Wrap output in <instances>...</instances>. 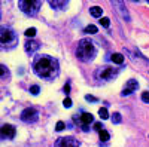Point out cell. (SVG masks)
<instances>
[{
  "label": "cell",
  "instance_id": "6da1fadb",
  "mask_svg": "<svg viewBox=\"0 0 149 147\" xmlns=\"http://www.w3.org/2000/svg\"><path fill=\"white\" fill-rule=\"evenodd\" d=\"M33 70L39 77L42 79H54L58 75V61L54 57L49 55H39L34 58L33 63Z\"/></svg>",
  "mask_w": 149,
  "mask_h": 147
},
{
  "label": "cell",
  "instance_id": "7a4b0ae2",
  "mask_svg": "<svg viewBox=\"0 0 149 147\" xmlns=\"http://www.w3.org/2000/svg\"><path fill=\"white\" fill-rule=\"evenodd\" d=\"M97 55V48L95 45L90 40V39H82L78 43V51H76V57L84 61V63H90L94 59V57Z\"/></svg>",
  "mask_w": 149,
  "mask_h": 147
},
{
  "label": "cell",
  "instance_id": "3957f363",
  "mask_svg": "<svg viewBox=\"0 0 149 147\" xmlns=\"http://www.w3.org/2000/svg\"><path fill=\"white\" fill-rule=\"evenodd\" d=\"M18 42V36L14 30L8 27H0V46L3 48H12Z\"/></svg>",
  "mask_w": 149,
  "mask_h": 147
},
{
  "label": "cell",
  "instance_id": "277c9868",
  "mask_svg": "<svg viewBox=\"0 0 149 147\" xmlns=\"http://www.w3.org/2000/svg\"><path fill=\"white\" fill-rule=\"evenodd\" d=\"M18 5H19V9L24 12V14L30 15V17L37 15V12H39L40 8H42L40 0H21Z\"/></svg>",
  "mask_w": 149,
  "mask_h": 147
},
{
  "label": "cell",
  "instance_id": "5b68a950",
  "mask_svg": "<svg viewBox=\"0 0 149 147\" xmlns=\"http://www.w3.org/2000/svg\"><path fill=\"white\" fill-rule=\"evenodd\" d=\"M118 75V70L113 67H100L95 71V77L98 80H110Z\"/></svg>",
  "mask_w": 149,
  "mask_h": 147
},
{
  "label": "cell",
  "instance_id": "8992f818",
  "mask_svg": "<svg viewBox=\"0 0 149 147\" xmlns=\"http://www.w3.org/2000/svg\"><path fill=\"white\" fill-rule=\"evenodd\" d=\"M37 119H39V113H37V110L33 108V107H27L22 110L21 113V120L26 122V124H33V122H36Z\"/></svg>",
  "mask_w": 149,
  "mask_h": 147
},
{
  "label": "cell",
  "instance_id": "52a82bcc",
  "mask_svg": "<svg viewBox=\"0 0 149 147\" xmlns=\"http://www.w3.org/2000/svg\"><path fill=\"white\" fill-rule=\"evenodd\" d=\"M55 147H79V141L73 137H61L55 141Z\"/></svg>",
  "mask_w": 149,
  "mask_h": 147
},
{
  "label": "cell",
  "instance_id": "ba28073f",
  "mask_svg": "<svg viewBox=\"0 0 149 147\" xmlns=\"http://www.w3.org/2000/svg\"><path fill=\"white\" fill-rule=\"evenodd\" d=\"M0 135H2L3 138L12 140V138L17 135V129L12 126V125H9V124H5L2 128H0Z\"/></svg>",
  "mask_w": 149,
  "mask_h": 147
},
{
  "label": "cell",
  "instance_id": "9c48e42d",
  "mask_svg": "<svg viewBox=\"0 0 149 147\" xmlns=\"http://www.w3.org/2000/svg\"><path fill=\"white\" fill-rule=\"evenodd\" d=\"M94 120V116L91 115V113H82L81 116H79V122H81V125H82V129L86 132V131H90V128H88V125L91 124V122Z\"/></svg>",
  "mask_w": 149,
  "mask_h": 147
},
{
  "label": "cell",
  "instance_id": "30bf717a",
  "mask_svg": "<svg viewBox=\"0 0 149 147\" xmlns=\"http://www.w3.org/2000/svg\"><path fill=\"white\" fill-rule=\"evenodd\" d=\"M137 88H139V83H137V80L130 79V80L127 82V85H125V88H124V91H122V97L133 94V92H134L136 89H137Z\"/></svg>",
  "mask_w": 149,
  "mask_h": 147
},
{
  "label": "cell",
  "instance_id": "8fae6325",
  "mask_svg": "<svg viewBox=\"0 0 149 147\" xmlns=\"http://www.w3.org/2000/svg\"><path fill=\"white\" fill-rule=\"evenodd\" d=\"M113 6L115 8H118L116 10L121 14V17L125 19V21H130V15H128V10H127V8H125V5H124L122 2H113Z\"/></svg>",
  "mask_w": 149,
  "mask_h": 147
},
{
  "label": "cell",
  "instance_id": "7c38bea8",
  "mask_svg": "<svg viewBox=\"0 0 149 147\" xmlns=\"http://www.w3.org/2000/svg\"><path fill=\"white\" fill-rule=\"evenodd\" d=\"M39 48H40V45H39V42H36V40H27L26 45H24V49H26L27 52H30V54L37 51Z\"/></svg>",
  "mask_w": 149,
  "mask_h": 147
},
{
  "label": "cell",
  "instance_id": "4fadbf2b",
  "mask_svg": "<svg viewBox=\"0 0 149 147\" xmlns=\"http://www.w3.org/2000/svg\"><path fill=\"white\" fill-rule=\"evenodd\" d=\"M49 5H51V8H54V9H64L67 6V2H63V0H51Z\"/></svg>",
  "mask_w": 149,
  "mask_h": 147
},
{
  "label": "cell",
  "instance_id": "5bb4252c",
  "mask_svg": "<svg viewBox=\"0 0 149 147\" xmlns=\"http://www.w3.org/2000/svg\"><path fill=\"white\" fill-rule=\"evenodd\" d=\"M90 14H91V17H94V18H102L103 9H102L100 6H93V8H90Z\"/></svg>",
  "mask_w": 149,
  "mask_h": 147
},
{
  "label": "cell",
  "instance_id": "9a60e30c",
  "mask_svg": "<svg viewBox=\"0 0 149 147\" xmlns=\"http://www.w3.org/2000/svg\"><path fill=\"white\" fill-rule=\"evenodd\" d=\"M110 59L113 61L115 64H119V66H121V64L124 63V55H122V54H113V55L110 57Z\"/></svg>",
  "mask_w": 149,
  "mask_h": 147
},
{
  "label": "cell",
  "instance_id": "2e32d148",
  "mask_svg": "<svg viewBox=\"0 0 149 147\" xmlns=\"http://www.w3.org/2000/svg\"><path fill=\"white\" fill-rule=\"evenodd\" d=\"M84 33H86V34H95V33H97V27L93 26V24H90V26H86V27H85Z\"/></svg>",
  "mask_w": 149,
  "mask_h": 147
},
{
  "label": "cell",
  "instance_id": "e0dca14e",
  "mask_svg": "<svg viewBox=\"0 0 149 147\" xmlns=\"http://www.w3.org/2000/svg\"><path fill=\"white\" fill-rule=\"evenodd\" d=\"M98 135H100V140H102L103 143H106V141H107V140L110 138V135H109V132H107V131H104V129H103V131H100V132H98Z\"/></svg>",
  "mask_w": 149,
  "mask_h": 147
},
{
  "label": "cell",
  "instance_id": "ac0fdd59",
  "mask_svg": "<svg viewBox=\"0 0 149 147\" xmlns=\"http://www.w3.org/2000/svg\"><path fill=\"white\" fill-rule=\"evenodd\" d=\"M9 76V70L6 68V66L0 64V77H8Z\"/></svg>",
  "mask_w": 149,
  "mask_h": 147
},
{
  "label": "cell",
  "instance_id": "d6986e66",
  "mask_svg": "<svg viewBox=\"0 0 149 147\" xmlns=\"http://www.w3.org/2000/svg\"><path fill=\"white\" fill-rule=\"evenodd\" d=\"M98 115H100V117L104 120V119H107L109 117V113H107V108L106 107H102L100 110H98Z\"/></svg>",
  "mask_w": 149,
  "mask_h": 147
},
{
  "label": "cell",
  "instance_id": "ffe728a7",
  "mask_svg": "<svg viewBox=\"0 0 149 147\" xmlns=\"http://www.w3.org/2000/svg\"><path fill=\"white\" fill-rule=\"evenodd\" d=\"M122 119H121V115L119 113H113L112 115V124H119Z\"/></svg>",
  "mask_w": 149,
  "mask_h": 147
},
{
  "label": "cell",
  "instance_id": "44dd1931",
  "mask_svg": "<svg viewBox=\"0 0 149 147\" xmlns=\"http://www.w3.org/2000/svg\"><path fill=\"white\" fill-rule=\"evenodd\" d=\"M34 34H36V28L34 27L26 30V36H27V37H34Z\"/></svg>",
  "mask_w": 149,
  "mask_h": 147
},
{
  "label": "cell",
  "instance_id": "7402d4cb",
  "mask_svg": "<svg viewBox=\"0 0 149 147\" xmlns=\"http://www.w3.org/2000/svg\"><path fill=\"white\" fill-rule=\"evenodd\" d=\"M39 91H40V88L37 86V85H33V86L30 88V92H31L33 95H37V94H39Z\"/></svg>",
  "mask_w": 149,
  "mask_h": 147
},
{
  "label": "cell",
  "instance_id": "603a6c76",
  "mask_svg": "<svg viewBox=\"0 0 149 147\" xmlns=\"http://www.w3.org/2000/svg\"><path fill=\"white\" fill-rule=\"evenodd\" d=\"M64 128H66L64 122H61V120H60V122H57V125H55V129H57V131H63Z\"/></svg>",
  "mask_w": 149,
  "mask_h": 147
},
{
  "label": "cell",
  "instance_id": "cb8c5ba5",
  "mask_svg": "<svg viewBox=\"0 0 149 147\" xmlns=\"http://www.w3.org/2000/svg\"><path fill=\"white\" fill-rule=\"evenodd\" d=\"M100 24H102L103 27H109V24H110V19L104 17V18H102V19H100Z\"/></svg>",
  "mask_w": 149,
  "mask_h": 147
},
{
  "label": "cell",
  "instance_id": "d4e9b609",
  "mask_svg": "<svg viewBox=\"0 0 149 147\" xmlns=\"http://www.w3.org/2000/svg\"><path fill=\"white\" fill-rule=\"evenodd\" d=\"M63 106H64L66 108H70V107H72V100H70V98H69V97H67V98H66V100L63 101Z\"/></svg>",
  "mask_w": 149,
  "mask_h": 147
},
{
  "label": "cell",
  "instance_id": "484cf974",
  "mask_svg": "<svg viewBox=\"0 0 149 147\" xmlns=\"http://www.w3.org/2000/svg\"><path fill=\"white\" fill-rule=\"evenodd\" d=\"M85 100H86V101H91V103H95V101H97V98L93 97V95H85Z\"/></svg>",
  "mask_w": 149,
  "mask_h": 147
},
{
  "label": "cell",
  "instance_id": "4316f807",
  "mask_svg": "<svg viewBox=\"0 0 149 147\" xmlns=\"http://www.w3.org/2000/svg\"><path fill=\"white\" fill-rule=\"evenodd\" d=\"M142 100H143L145 103H149V92H143V94H142Z\"/></svg>",
  "mask_w": 149,
  "mask_h": 147
},
{
  "label": "cell",
  "instance_id": "83f0119b",
  "mask_svg": "<svg viewBox=\"0 0 149 147\" xmlns=\"http://www.w3.org/2000/svg\"><path fill=\"white\" fill-rule=\"evenodd\" d=\"M94 129L100 132V131H103V125H102V124H98V122H97V124H94Z\"/></svg>",
  "mask_w": 149,
  "mask_h": 147
},
{
  "label": "cell",
  "instance_id": "f1b7e54d",
  "mask_svg": "<svg viewBox=\"0 0 149 147\" xmlns=\"http://www.w3.org/2000/svg\"><path fill=\"white\" fill-rule=\"evenodd\" d=\"M69 92H70V85H69V83H66V85H64V94L67 95Z\"/></svg>",
  "mask_w": 149,
  "mask_h": 147
},
{
  "label": "cell",
  "instance_id": "f546056e",
  "mask_svg": "<svg viewBox=\"0 0 149 147\" xmlns=\"http://www.w3.org/2000/svg\"><path fill=\"white\" fill-rule=\"evenodd\" d=\"M0 18H2V14H0Z\"/></svg>",
  "mask_w": 149,
  "mask_h": 147
},
{
  "label": "cell",
  "instance_id": "4dcf8cb0",
  "mask_svg": "<svg viewBox=\"0 0 149 147\" xmlns=\"http://www.w3.org/2000/svg\"><path fill=\"white\" fill-rule=\"evenodd\" d=\"M0 138H2V135H0Z\"/></svg>",
  "mask_w": 149,
  "mask_h": 147
}]
</instances>
